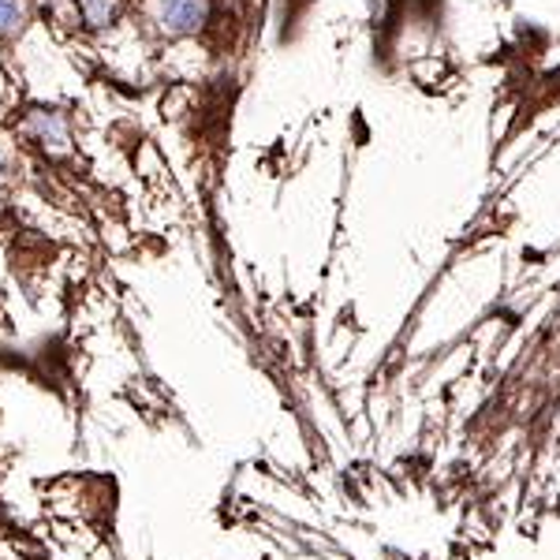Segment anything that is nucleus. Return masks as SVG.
<instances>
[{
  "instance_id": "39448f33",
  "label": "nucleus",
  "mask_w": 560,
  "mask_h": 560,
  "mask_svg": "<svg viewBox=\"0 0 560 560\" xmlns=\"http://www.w3.org/2000/svg\"><path fill=\"white\" fill-rule=\"evenodd\" d=\"M0 176H4V161H0Z\"/></svg>"
},
{
  "instance_id": "7ed1b4c3",
  "label": "nucleus",
  "mask_w": 560,
  "mask_h": 560,
  "mask_svg": "<svg viewBox=\"0 0 560 560\" xmlns=\"http://www.w3.org/2000/svg\"><path fill=\"white\" fill-rule=\"evenodd\" d=\"M26 20H31L26 0H0V38H15V34H23Z\"/></svg>"
},
{
  "instance_id": "f03ea898",
  "label": "nucleus",
  "mask_w": 560,
  "mask_h": 560,
  "mask_svg": "<svg viewBox=\"0 0 560 560\" xmlns=\"http://www.w3.org/2000/svg\"><path fill=\"white\" fill-rule=\"evenodd\" d=\"M26 135H31L34 142H49V147H65L68 142V124L60 113H45V108H38V113L26 116Z\"/></svg>"
},
{
  "instance_id": "f257e3e1",
  "label": "nucleus",
  "mask_w": 560,
  "mask_h": 560,
  "mask_svg": "<svg viewBox=\"0 0 560 560\" xmlns=\"http://www.w3.org/2000/svg\"><path fill=\"white\" fill-rule=\"evenodd\" d=\"M210 20V0H158V26L168 38H191Z\"/></svg>"
},
{
  "instance_id": "20e7f679",
  "label": "nucleus",
  "mask_w": 560,
  "mask_h": 560,
  "mask_svg": "<svg viewBox=\"0 0 560 560\" xmlns=\"http://www.w3.org/2000/svg\"><path fill=\"white\" fill-rule=\"evenodd\" d=\"M79 12L86 26H108L120 12V0H79Z\"/></svg>"
}]
</instances>
